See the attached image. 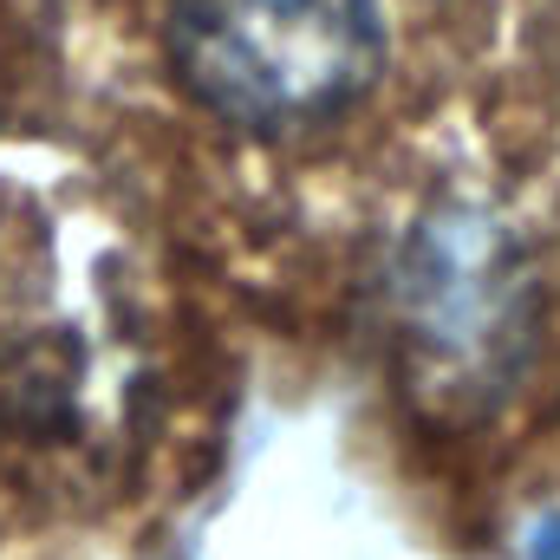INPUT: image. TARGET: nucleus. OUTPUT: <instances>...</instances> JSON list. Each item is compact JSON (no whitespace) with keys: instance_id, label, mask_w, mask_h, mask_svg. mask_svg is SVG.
I'll return each instance as SVG.
<instances>
[{"instance_id":"2","label":"nucleus","mask_w":560,"mask_h":560,"mask_svg":"<svg viewBox=\"0 0 560 560\" xmlns=\"http://www.w3.org/2000/svg\"><path fill=\"white\" fill-rule=\"evenodd\" d=\"M541 560H560V522L548 528V535H541Z\"/></svg>"},{"instance_id":"1","label":"nucleus","mask_w":560,"mask_h":560,"mask_svg":"<svg viewBox=\"0 0 560 560\" xmlns=\"http://www.w3.org/2000/svg\"><path fill=\"white\" fill-rule=\"evenodd\" d=\"M183 92L235 131L339 118L385 66L378 0H170Z\"/></svg>"}]
</instances>
